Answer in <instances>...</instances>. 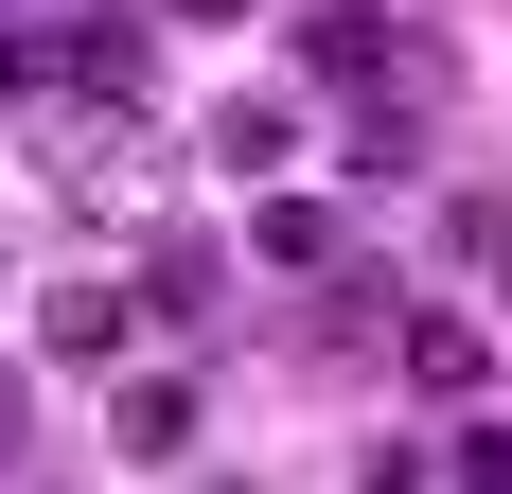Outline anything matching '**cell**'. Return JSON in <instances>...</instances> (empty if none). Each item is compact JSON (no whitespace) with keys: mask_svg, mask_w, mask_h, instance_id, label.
I'll return each instance as SVG.
<instances>
[{"mask_svg":"<svg viewBox=\"0 0 512 494\" xmlns=\"http://www.w3.org/2000/svg\"><path fill=\"white\" fill-rule=\"evenodd\" d=\"M106 442H124V459H177V442H195V371H124V389H106Z\"/></svg>","mask_w":512,"mask_h":494,"instance_id":"7a4b0ae2","label":"cell"},{"mask_svg":"<svg viewBox=\"0 0 512 494\" xmlns=\"http://www.w3.org/2000/svg\"><path fill=\"white\" fill-rule=\"evenodd\" d=\"M407 371L442 406H477V371H495V318H477V300H442V318H407Z\"/></svg>","mask_w":512,"mask_h":494,"instance_id":"5b68a950","label":"cell"},{"mask_svg":"<svg viewBox=\"0 0 512 494\" xmlns=\"http://www.w3.org/2000/svg\"><path fill=\"white\" fill-rule=\"evenodd\" d=\"M301 71L354 106V159H371V177H407V159H424V124H442V71H460V53L424 36L407 0H336V18L301 36Z\"/></svg>","mask_w":512,"mask_h":494,"instance_id":"6da1fadb","label":"cell"},{"mask_svg":"<svg viewBox=\"0 0 512 494\" xmlns=\"http://www.w3.org/2000/svg\"><path fill=\"white\" fill-rule=\"evenodd\" d=\"M212 159H230V177L301 159V106H283V89H230V106H212Z\"/></svg>","mask_w":512,"mask_h":494,"instance_id":"8992f818","label":"cell"},{"mask_svg":"<svg viewBox=\"0 0 512 494\" xmlns=\"http://www.w3.org/2000/svg\"><path fill=\"white\" fill-rule=\"evenodd\" d=\"M248 247L283 265V283H336V265H354V247H336V195H265V212H248Z\"/></svg>","mask_w":512,"mask_h":494,"instance_id":"3957f363","label":"cell"},{"mask_svg":"<svg viewBox=\"0 0 512 494\" xmlns=\"http://www.w3.org/2000/svg\"><path fill=\"white\" fill-rule=\"evenodd\" d=\"M124 336H142V300H106V283H53L36 300V353H71V371H106Z\"/></svg>","mask_w":512,"mask_h":494,"instance_id":"277c9868","label":"cell"},{"mask_svg":"<svg viewBox=\"0 0 512 494\" xmlns=\"http://www.w3.org/2000/svg\"><path fill=\"white\" fill-rule=\"evenodd\" d=\"M212 283H230V247H195V230H159V247H142V318H195Z\"/></svg>","mask_w":512,"mask_h":494,"instance_id":"52a82bcc","label":"cell"},{"mask_svg":"<svg viewBox=\"0 0 512 494\" xmlns=\"http://www.w3.org/2000/svg\"><path fill=\"white\" fill-rule=\"evenodd\" d=\"M177 18H248V0H177Z\"/></svg>","mask_w":512,"mask_h":494,"instance_id":"30bf717a","label":"cell"},{"mask_svg":"<svg viewBox=\"0 0 512 494\" xmlns=\"http://www.w3.org/2000/svg\"><path fill=\"white\" fill-rule=\"evenodd\" d=\"M371 494H424V477H371Z\"/></svg>","mask_w":512,"mask_h":494,"instance_id":"8fae6325","label":"cell"},{"mask_svg":"<svg viewBox=\"0 0 512 494\" xmlns=\"http://www.w3.org/2000/svg\"><path fill=\"white\" fill-rule=\"evenodd\" d=\"M442 477H460V494H512V424H495V406H460V442H442Z\"/></svg>","mask_w":512,"mask_h":494,"instance_id":"ba28073f","label":"cell"},{"mask_svg":"<svg viewBox=\"0 0 512 494\" xmlns=\"http://www.w3.org/2000/svg\"><path fill=\"white\" fill-rule=\"evenodd\" d=\"M0 459H36V371H0Z\"/></svg>","mask_w":512,"mask_h":494,"instance_id":"9c48e42d","label":"cell"}]
</instances>
